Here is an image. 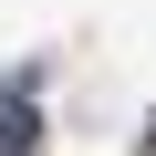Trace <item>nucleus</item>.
Listing matches in <instances>:
<instances>
[{"label":"nucleus","mask_w":156,"mask_h":156,"mask_svg":"<svg viewBox=\"0 0 156 156\" xmlns=\"http://www.w3.org/2000/svg\"><path fill=\"white\" fill-rule=\"evenodd\" d=\"M31 135H42L31 115H0V156H31Z\"/></svg>","instance_id":"obj_1"}]
</instances>
